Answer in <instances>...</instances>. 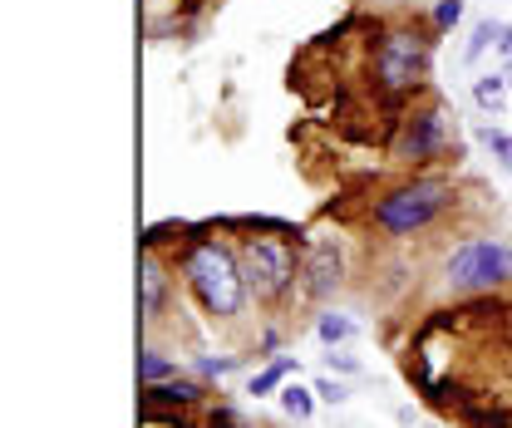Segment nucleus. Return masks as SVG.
<instances>
[{
	"mask_svg": "<svg viewBox=\"0 0 512 428\" xmlns=\"http://www.w3.org/2000/svg\"><path fill=\"white\" fill-rule=\"evenodd\" d=\"M188 281L197 291V301L207 306V315L217 320H232L242 310L247 296V276H242V261L227 251L222 242H197L188 251Z\"/></svg>",
	"mask_w": 512,
	"mask_h": 428,
	"instance_id": "nucleus-1",
	"label": "nucleus"
},
{
	"mask_svg": "<svg viewBox=\"0 0 512 428\" xmlns=\"http://www.w3.org/2000/svg\"><path fill=\"white\" fill-rule=\"evenodd\" d=\"M448 286L453 291H493L512 276V251L503 242H488V237H473V242L453 246L448 256Z\"/></svg>",
	"mask_w": 512,
	"mask_h": 428,
	"instance_id": "nucleus-2",
	"label": "nucleus"
},
{
	"mask_svg": "<svg viewBox=\"0 0 512 428\" xmlns=\"http://www.w3.org/2000/svg\"><path fill=\"white\" fill-rule=\"evenodd\" d=\"M444 207H448V187L444 183H414V187L389 192L380 207H375V222H380L384 232H394V237H409V232L429 227Z\"/></svg>",
	"mask_w": 512,
	"mask_h": 428,
	"instance_id": "nucleus-3",
	"label": "nucleus"
},
{
	"mask_svg": "<svg viewBox=\"0 0 512 428\" xmlns=\"http://www.w3.org/2000/svg\"><path fill=\"white\" fill-rule=\"evenodd\" d=\"M242 276H247V286H252L261 301H276L286 286H291V276H296V261H291V251L281 242H271V237H256V242L242 246Z\"/></svg>",
	"mask_w": 512,
	"mask_h": 428,
	"instance_id": "nucleus-4",
	"label": "nucleus"
},
{
	"mask_svg": "<svg viewBox=\"0 0 512 428\" xmlns=\"http://www.w3.org/2000/svg\"><path fill=\"white\" fill-rule=\"evenodd\" d=\"M375 69H380L384 89H414L429 74V45L419 35H409V30H394V35H384Z\"/></svg>",
	"mask_w": 512,
	"mask_h": 428,
	"instance_id": "nucleus-5",
	"label": "nucleus"
},
{
	"mask_svg": "<svg viewBox=\"0 0 512 428\" xmlns=\"http://www.w3.org/2000/svg\"><path fill=\"white\" fill-rule=\"evenodd\" d=\"M439 143H444V114H419L399 143V158H434Z\"/></svg>",
	"mask_w": 512,
	"mask_h": 428,
	"instance_id": "nucleus-6",
	"label": "nucleus"
},
{
	"mask_svg": "<svg viewBox=\"0 0 512 428\" xmlns=\"http://www.w3.org/2000/svg\"><path fill=\"white\" fill-rule=\"evenodd\" d=\"M143 301H138V310H143V320L153 325L158 315H163V301H168V276H163V266H158V256H143Z\"/></svg>",
	"mask_w": 512,
	"mask_h": 428,
	"instance_id": "nucleus-7",
	"label": "nucleus"
},
{
	"mask_svg": "<svg viewBox=\"0 0 512 428\" xmlns=\"http://www.w3.org/2000/svg\"><path fill=\"white\" fill-rule=\"evenodd\" d=\"M508 94H512L508 74H478V79H473V99H478V109L493 114V119L508 109Z\"/></svg>",
	"mask_w": 512,
	"mask_h": 428,
	"instance_id": "nucleus-8",
	"label": "nucleus"
},
{
	"mask_svg": "<svg viewBox=\"0 0 512 428\" xmlns=\"http://www.w3.org/2000/svg\"><path fill=\"white\" fill-rule=\"evenodd\" d=\"M340 286V251L330 242L316 246V256H311V291L325 296V291H335Z\"/></svg>",
	"mask_w": 512,
	"mask_h": 428,
	"instance_id": "nucleus-9",
	"label": "nucleus"
},
{
	"mask_svg": "<svg viewBox=\"0 0 512 428\" xmlns=\"http://www.w3.org/2000/svg\"><path fill=\"white\" fill-rule=\"evenodd\" d=\"M148 394L153 399H168V404H192V399H202V384H192V379H163V384H148Z\"/></svg>",
	"mask_w": 512,
	"mask_h": 428,
	"instance_id": "nucleus-10",
	"label": "nucleus"
},
{
	"mask_svg": "<svg viewBox=\"0 0 512 428\" xmlns=\"http://www.w3.org/2000/svg\"><path fill=\"white\" fill-rule=\"evenodd\" d=\"M316 335H320V345H345V340L355 335V320H350V315L325 310V315L316 320Z\"/></svg>",
	"mask_w": 512,
	"mask_h": 428,
	"instance_id": "nucleus-11",
	"label": "nucleus"
},
{
	"mask_svg": "<svg viewBox=\"0 0 512 428\" xmlns=\"http://www.w3.org/2000/svg\"><path fill=\"white\" fill-rule=\"evenodd\" d=\"M178 374V365L168 360V355H158V350H143L138 355V379L143 384H163V379H173Z\"/></svg>",
	"mask_w": 512,
	"mask_h": 428,
	"instance_id": "nucleus-12",
	"label": "nucleus"
},
{
	"mask_svg": "<svg viewBox=\"0 0 512 428\" xmlns=\"http://www.w3.org/2000/svg\"><path fill=\"white\" fill-rule=\"evenodd\" d=\"M286 374H296V360H276V365H266V369H261V374H256V379H252V394H256V399H266V394H276Z\"/></svg>",
	"mask_w": 512,
	"mask_h": 428,
	"instance_id": "nucleus-13",
	"label": "nucleus"
},
{
	"mask_svg": "<svg viewBox=\"0 0 512 428\" xmlns=\"http://www.w3.org/2000/svg\"><path fill=\"white\" fill-rule=\"evenodd\" d=\"M281 409H286L291 419H311V409H316V389L286 384V389H281Z\"/></svg>",
	"mask_w": 512,
	"mask_h": 428,
	"instance_id": "nucleus-14",
	"label": "nucleus"
},
{
	"mask_svg": "<svg viewBox=\"0 0 512 428\" xmlns=\"http://www.w3.org/2000/svg\"><path fill=\"white\" fill-rule=\"evenodd\" d=\"M478 138H483V148L498 158V168H508L512 173V133H503V128L488 123V128H478Z\"/></svg>",
	"mask_w": 512,
	"mask_h": 428,
	"instance_id": "nucleus-15",
	"label": "nucleus"
},
{
	"mask_svg": "<svg viewBox=\"0 0 512 428\" xmlns=\"http://www.w3.org/2000/svg\"><path fill=\"white\" fill-rule=\"evenodd\" d=\"M503 40V25L498 20H478V30H473V40H468V60H478L488 45H498Z\"/></svg>",
	"mask_w": 512,
	"mask_h": 428,
	"instance_id": "nucleus-16",
	"label": "nucleus"
},
{
	"mask_svg": "<svg viewBox=\"0 0 512 428\" xmlns=\"http://www.w3.org/2000/svg\"><path fill=\"white\" fill-rule=\"evenodd\" d=\"M232 369H237V360H232V355H222V360H217V355L197 360V374H202V379H222V374H232Z\"/></svg>",
	"mask_w": 512,
	"mask_h": 428,
	"instance_id": "nucleus-17",
	"label": "nucleus"
},
{
	"mask_svg": "<svg viewBox=\"0 0 512 428\" xmlns=\"http://www.w3.org/2000/svg\"><path fill=\"white\" fill-rule=\"evenodd\" d=\"M458 20H463V0H439V5H434V25H439V30L458 25Z\"/></svg>",
	"mask_w": 512,
	"mask_h": 428,
	"instance_id": "nucleus-18",
	"label": "nucleus"
},
{
	"mask_svg": "<svg viewBox=\"0 0 512 428\" xmlns=\"http://www.w3.org/2000/svg\"><path fill=\"white\" fill-rule=\"evenodd\" d=\"M316 394H320V399H325V404H345V399H350L340 379H316Z\"/></svg>",
	"mask_w": 512,
	"mask_h": 428,
	"instance_id": "nucleus-19",
	"label": "nucleus"
},
{
	"mask_svg": "<svg viewBox=\"0 0 512 428\" xmlns=\"http://www.w3.org/2000/svg\"><path fill=\"white\" fill-rule=\"evenodd\" d=\"M325 369H340V374H360V360H355V355H325Z\"/></svg>",
	"mask_w": 512,
	"mask_h": 428,
	"instance_id": "nucleus-20",
	"label": "nucleus"
},
{
	"mask_svg": "<svg viewBox=\"0 0 512 428\" xmlns=\"http://www.w3.org/2000/svg\"><path fill=\"white\" fill-rule=\"evenodd\" d=\"M498 50H503V55L512 60V25H503V40H498Z\"/></svg>",
	"mask_w": 512,
	"mask_h": 428,
	"instance_id": "nucleus-21",
	"label": "nucleus"
},
{
	"mask_svg": "<svg viewBox=\"0 0 512 428\" xmlns=\"http://www.w3.org/2000/svg\"><path fill=\"white\" fill-rule=\"evenodd\" d=\"M508 89H512V69H508Z\"/></svg>",
	"mask_w": 512,
	"mask_h": 428,
	"instance_id": "nucleus-22",
	"label": "nucleus"
}]
</instances>
